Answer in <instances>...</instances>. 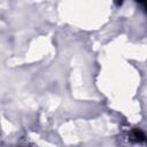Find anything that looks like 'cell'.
<instances>
[{
    "label": "cell",
    "mask_w": 147,
    "mask_h": 147,
    "mask_svg": "<svg viewBox=\"0 0 147 147\" xmlns=\"http://www.w3.org/2000/svg\"><path fill=\"white\" fill-rule=\"evenodd\" d=\"M142 5H144V7H145V9H146V11H147V2H144Z\"/></svg>",
    "instance_id": "cell-2"
},
{
    "label": "cell",
    "mask_w": 147,
    "mask_h": 147,
    "mask_svg": "<svg viewBox=\"0 0 147 147\" xmlns=\"http://www.w3.org/2000/svg\"><path fill=\"white\" fill-rule=\"evenodd\" d=\"M130 139H131L132 141H136V142H141V141L145 140V134H144V132H142L141 130L134 129V130H132L131 133H130Z\"/></svg>",
    "instance_id": "cell-1"
}]
</instances>
